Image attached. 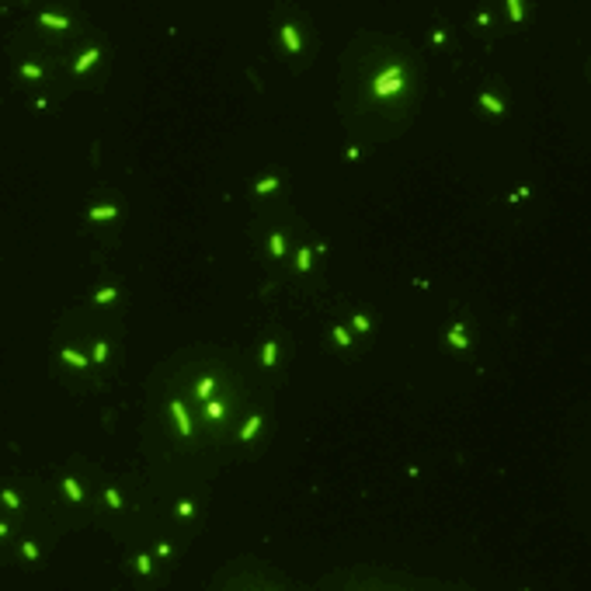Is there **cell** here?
Instances as JSON below:
<instances>
[{
	"mask_svg": "<svg viewBox=\"0 0 591 591\" xmlns=\"http://www.w3.org/2000/svg\"><path fill=\"white\" fill-rule=\"evenodd\" d=\"M352 324H355V330H362V334H366V330L372 327V320L366 316V313H355V320H352Z\"/></svg>",
	"mask_w": 591,
	"mask_h": 591,
	"instance_id": "cell-17",
	"label": "cell"
},
{
	"mask_svg": "<svg viewBox=\"0 0 591 591\" xmlns=\"http://www.w3.org/2000/svg\"><path fill=\"white\" fill-rule=\"evenodd\" d=\"M192 512H195V504H192V501H181V504H178V515H181V518H192Z\"/></svg>",
	"mask_w": 591,
	"mask_h": 591,
	"instance_id": "cell-26",
	"label": "cell"
},
{
	"mask_svg": "<svg viewBox=\"0 0 591 591\" xmlns=\"http://www.w3.org/2000/svg\"><path fill=\"white\" fill-rule=\"evenodd\" d=\"M275 188H278V181H275V178H264V181H258V184H254V192H258V195H268V192H275Z\"/></svg>",
	"mask_w": 591,
	"mask_h": 591,
	"instance_id": "cell-14",
	"label": "cell"
},
{
	"mask_svg": "<svg viewBox=\"0 0 591 591\" xmlns=\"http://www.w3.org/2000/svg\"><path fill=\"white\" fill-rule=\"evenodd\" d=\"M60 358H63V362H70V366H76V369H84V366H87V358H84L80 352H74V348H63V352H60Z\"/></svg>",
	"mask_w": 591,
	"mask_h": 591,
	"instance_id": "cell-7",
	"label": "cell"
},
{
	"mask_svg": "<svg viewBox=\"0 0 591 591\" xmlns=\"http://www.w3.org/2000/svg\"><path fill=\"white\" fill-rule=\"evenodd\" d=\"M508 10H512V21H522V0H508Z\"/></svg>",
	"mask_w": 591,
	"mask_h": 591,
	"instance_id": "cell-24",
	"label": "cell"
},
{
	"mask_svg": "<svg viewBox=\"0 0 591 591\" xmlns=\"http://www.w3.org/2000/svg\"><path fill=\"white\" fill-rule=\"evenodd\" d=\"M268 247H272V258H282V250H286V240H282L278 233H272V240H268Z\"/></svg>",
	"mask_w": 591,
	"mask_h": 591,
	"instance_id": "cell-15",
	"label": "cell"
},
{
	"mask_svg": "<svg viewBox=\"0 0 591 591\" xmlns=\"http://www.w3.org/2000/svg\"><path fill=\"white\" fill-rule=\"evenodd\" d=\"M63 490H66V498H70V501H80V498H84V490H80V484H76L74 476H66V480H63Z\"/></svg>",
	"mask_w": 591,
	"mask_h": 591,
	"instance_id": "cell-8",
	"label": "cell"
},
{
	"mask_svg": "<svg viewBox=\"0 0 591 591\" xmlns=\"http://www.w3.org/2000/svg\"><path fill=\"white\" fill-rule=\"evenodd\" d=\"M38 21H42L46 28H70V21H66V18H60V14H49V10H46V14H38Z\"/></svg>",
	"mask_w": 591,
	"mask_h": 591,
	"instance_id": "cell-4",
	"label": "cell"
},
{
	"mask_svg": "<svg viewBox=\"0 0 591 591\" xmlns=\"http://www.w3.org/2000/svg\"><path fill=\"white\" fill-rule=\"evenodd\" d=\"M372 90H376L379 98H393V94H400V90H404V70H400V66H386L382 74L376 76Z\"/></svg>",
	"mask_w": 591,
	"mask_h": 591,
	"instance_id": "cell-1",
	"label": "cell"
},
{
	"mask_svg": "<svg viewBox=\"0 0 591 591\" xmlns=\"http://www.w3.org/2000/svg\"><path fill=\"white\" fill-rule=\"evenodd\" d=\"M310 258H313V250H310V247H299V250H296V268H299V272H310Z\"/></svg>",
	"mask_w": 591,
	"mask_h": 591,
	"instance_id": "cell-9",
	"label": "cell"
},
{
	"mask_svg": "<svg viewBox=\"0 0 591 591\" xmlns=\"http://www.w3.org/2000/svg\"><path fill=\"white\" fill-rule=\"evenodd\" d=\"M448 341H452L456 348H462V352L470 348V338H466V330H462V324H452V327H448Z\"/></svg>",
	"mask_w": 591,
	"mask_h": 591,
	"instance_id": "cell-3",
	"label": "cell"
},
{
	"mask_svg": "<svg viewBox=\"0 0 591 591\" xmlns=\"http://www.w3.org/2000/svg\"><path fill=\"white\" fill-rule=\"evenodd\" d=\"M0 498H4V504H10V508H21V498H18L14 490H0Z\"/></svg>",
	"mask_w": 591,
	"mask_h": 591,
	"instance_id": "cell-20",
	"label": "cell"
},
{
	"mask_svg": "<svg viewBox=\"0 0 591 591\" xmlns=\"http://www.w3.org/2000/svg\"><path fill=\"white\" fill-rule=\"evenodd\" d=\"M222 410H226V407H222L220 400H212V404H206V418H212V421H220V418H222Z\"/></svg>",
	"mask_w": 591,
	"mask_h": 591,
	"instance_id": "cell-16",
	"label": "cell"
},
{
	"mask_svg": "<svg viewBox=\"0 0 591 591\" xmlns=\"http://www.w3.org/2000/svg\"><path fill=\"white\" fill-rule=\"evenodd\" d=\"M275 358H278V344H275V341H268V344H264L261 362H264V366H275Z\"/></svg>",
	"mask_w": 591,
	"mask_h": 591,
	"instance_id": "cell-13",
	"label": "cell"
},
{
	"mask_svg": "<svg viewBox=\"0 0 591 591\" xmlns=\"http://www.w3.org/2000/svg\"><path fill=\"white\" fill-rule=\"evenodd\" d=\"M94 60H98V49H87V52H84V56L76 60V66H74V70H76V74H84V70H87V66H90Z\"/></svg>",
	"mask_w": 591,
	"mask_h": 591,
	"instance_id": "cell-11",
	"label": "cell"
},
{
	"mask_svg": "<svg viewBox=\"0 0 591 591\" xmlns=\"http://www.w3.org/2000/svg\"><path fill=\"white\" fill-rule=\"evenodd\" d=\"M104 358H108V344L98 341V344H94V362H104Z\"/></svg>",
	"mask_w": 591,
	"mask_h": 591,
	"instance_id": "cell-22",
	"label": "cell"
},
{
	"mask_svg": "<svg viewBox=\"0 0 591 591\" xmlns=\"http://www.w3.org/2000/svg\"><path fill=\"white\" fill-rule=\"evenodd\" d=\"M115 296H118V292H115V289H108V286H104V289H101V292L94 296V299H98V302L104 306V302H115Z\"/></svg>",
	"mask_w": 591,
	"mask_h": 591,
	"instance_id": "cell-18",
	"label": "cell"
},
{
	"mask_svg": "<svg viewBox=\"0 0 591 591\" xmlns=\"http://www.w3.org/2000/svg\"><path fill=\"white\" fill-rule=\"evenodd\" d=\"M258 428H261V414H254V418H250V421H247V424H244V432H240V438H244V442H250V438H254V432H258Z\"/></svg>",
	"mask_w": 591,
	"mask_h": 591,
	"instance_id": "cell-10",
	"label": "cell"
},
{
	"mask_svg": "<svg viewBox=\"0 0 591 591\" xmlns=\"http://www.w3.org/2000/svg\"><path fill=\"white\" fill-rule=\"evenodd\" d=\"M87 216H90V220H115V216H118V209H115V206H94Z\"/></svg>",
	"mask_w": 591,
	"mask_h": 591,
	"instance_id": "cell-5",
	"label": "cell"
},
{
	"mask_svg": "<svg viewBox=\"0 0 591 591\" xmlns=\"http://www.w3.org/2000/svg\"><path fill=\"white\" fill-rule=\"evenodd\" d=\"M282 42H286V49H289V52H299V35H296L292 24H286V28H282Z\"/></svg>",
	"mask_w": 591,
	"mask_h": 591,
	"instance_id": "cell-6",
	"label": "cell"
},
{
	"mask_svg": "<svg viewBox=\"0 0 591 591\" xmlns=\"http://www.w3.org/2000/svg\"><path fill=\"white\" fill-rule=\"evenodd\" d=\"M480 104H484V108H487V112H494V115H498V112H501V108H504V104H501V101H498V98H494V94H480Z\"/></svg>",
	"mask_w": 591,
	"mask_h": 591,
	"instance_id": "cell-12",
	"label": "cell"
},
{
	"mask_svg": "<svg viewBox=\"0 0 591 591\" xmlns=\"http://www.w3.org/2000/svg\"><path fill=\"white\" fill-rule=\"evenodd\" d=\"M136 570H140V574H150V556H136Z\"/></svg>",
	"mask_w": 591,
	"mask_h": 591,
	"instance_id": "cell-28",
	"label": "cell"
},
{
	"mask_svg": "<svg viewBox=\"0 0 591 591\" xmlns=\"http://www.w3.org/2000/svg\"><path fill=\"white\" fill-rule=\"evenodd\" d=\"M21 553H24L28 560H35V556H38V546H35V542H24V546H21Z\"/></svg>",
	"mask_w": 591,
	"mask_h": 591,
	"instance_id": "cell-27",
	"label": "cell"
},
{
	"mask_svg": "<svg viewBox=\"0 0 591 591\" xmlns=\"http://www.w3.org/2000/svg\"><path fill=\"white\" fill-rule=\"evenodd\" d=\"M212 390H216V379H202L198 382V396H209Z\"/></svg>",
	"mask_w": 591,
	"mask_h": 591,
	"instance_id": "cell-23",
	"label": "cell"
},
{
	"mask_svg": "<svg viewBox=\"0 0 591 591\" xmlns=\"http://www.w3.org/2000/svg\"><path fill=\"white\" fill-rule=\"evenodd\" d=\"M334 341H338V344H341V348H344V344H348V341H352V338H348V330H344V327H341V324H334Z\"/></svg>",
	"mask_w": 591,
	"mask_h": 591,
	"instance_id": "cell-19",
	"label": "cell"
},
{
	"mask_svg": "<svg viewBox=\"0 0 591 591\" xmlns=\"http://www.w3.org/2000/svg\"><path fill=\"white\" fill-rule=\"evenodd\" d=\"M170 414H174V421H178L181 435H192V421H188V410H184V404H181V400H174V404H170Z\"/></svg>",
	"mask_w": 591,
	"mask_h": 591,
	"instance_id": "cell-2",
	"label": "cell"
},
{
	"mask_svg": "<svg viewBox=\"0 0 591 591\" xmlns=\"http://www.w3.org/2000/svg\"><path fill=\"white\" fill-rule=\"evenodd\" d=\"M0 536H7V525H4V522H0Z\"/></svg>",
	"mask_w": 591,
	"mask_h": 591,
	"instance_id": "cell-29",
	"label": "cell"
},
{
	"mask_svg": "<svg viewBox=\"0 0 591 591\" xmlns=\"http://www.w3.org/2000/svg\"><path fill=\"white\" fill-rule=\"evenodd\" d=\"M104 501H108L112 508H122V498H118V490H104Z\"/></svg>",
	"mask_w": 591,
	"mask_h": 591,
	"instance_id": "cell-25",
	"label": "cell"
},
{
	"mask_svg": "<svg viewBox=\"0 0 591 591\" xmlns=\"http://www.w3.org/2000/svg\"><path fill=\"white\" fill-rule=\"evenodd\" d=\"M21 74L28 76V80H38V76H42V70H38L35 63H24V66H21Z\"/></svg>",
	"mask_w": 591,
	"mask_h": 591,
	"instance_id": "cell-21",
	"label": "cell"
}]
</instances>
